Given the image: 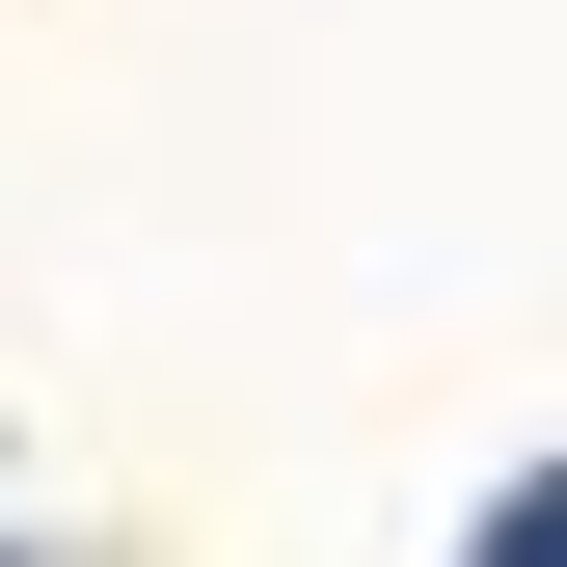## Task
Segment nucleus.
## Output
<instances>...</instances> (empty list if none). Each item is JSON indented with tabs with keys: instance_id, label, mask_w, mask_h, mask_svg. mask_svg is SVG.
Listing matches in <instances>:
<instances>
[{
	"instance_id": "f257e3e1",
	"label": "nucleus",
	"mask_w": 567,
	"mask_h": 567,
	"mask_svg": "<svg viewBox=\"0 0 567 567\" xmlns=\"http://www.w3.org/2000/svg\"><path fill=\"white\" fill-rule=\"evenodd\" d=\"M486 567H540V486H514V514H486Z\"/></svg>"
}]
</instances>
